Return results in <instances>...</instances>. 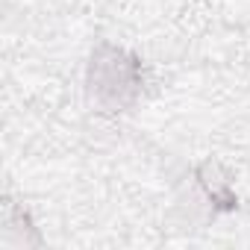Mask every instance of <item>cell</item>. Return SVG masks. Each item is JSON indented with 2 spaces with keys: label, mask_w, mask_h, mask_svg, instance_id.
Masks as SVG:
<instances>
[{
  "label": "cell",
  "mask_w": 250,
  "mask_h": 250,
  "mask_svg": "<svg viewBox=\"0 0 250 250\" xmlns=\"http://www.w3.org/2000/svg\"><path fill=\"white\" fill-rule=\"evenodd\" d=\"M88 94L91 100L106 109V112H121V109H130L145 85L142 77V62L118 44H97L91 59H88Z\"/></svg>",
  "instance_id": "6da1fadb"
}]
</instances>
